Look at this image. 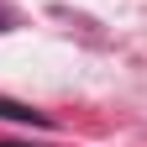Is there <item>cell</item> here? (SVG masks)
Instances as JSON below:
<instances>
[{
  "label": "cell",
  "mask_w": 147,
  "mask_h": 147,
  "mask_svg": "<svg viewBox=\"0 0 147 147\" xmlns=\"http://www.w3.org/2000/svg\"><path fill=\"white\" fill-rule=\"evenodd\" d=\"M0 116H5V121H21V126H47V116H42V110L16 105V100H5V95H0Z\"/></svg>",
  "instance_id": "obj_1"
}]
</instances>
